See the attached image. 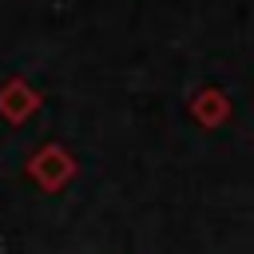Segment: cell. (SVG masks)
Instances as JSON below:
<instances>
[{
  "mask_svg": "<svg viewBox=\"0 0 254 254\" xmlns=\"http://www.w3.org/2000/svg\"><path fill=\"white\" fill-rule=\"evenodd\" d=\"M40 91L24 79V75H12V79H4L0 83V119L4 123H12V127H20V123H28L36 111H40Z\"/></svg>",
  "mask_w": 254,
  "mask_h": 254,
  "instance_id": "obj_2",
  "label": "cell"
},
{
  "mask_svg": "<svg viewBox=\"0 0 254 254\" xmlns=\"http://www.w3.org/2000/svg\"><path fill=\"white\" fill-rule=\"evenodd\" d=\"M75 171H79L75 155H71L67 147H60V143H44V147L28 159V175H32V183L44 187V190L67 187V183L75 179Z\"/></svg>",
  "mask_w": 254,
  "mask_h": 254,
  "instance_id": "obj_1",
  "label": "cell"
},
{
  "mask_svg": "<svg viewBox=\"0 0 254 254\" xmlns=\"http://www.w3.org/2000/svg\"><path fill=\"white\" fill-rule=\"evenodd\" d=\"M190 115H194V123L198 127H222L226 119H230V99H226V91L222 87H198L194 95H190Z\"/></svg>",
  "mask_w": 254,
  "mask_h": 254,
  "instance_id": "obj_3",
  "label": "cell"
}]
</instances>
